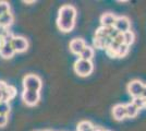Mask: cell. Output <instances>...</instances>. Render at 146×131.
<instances>
[{
    "label": "cell",
    "instance_id": "1",
    "mask_svg": "<svg viewBox=\"0 0 146 131\" xmlns=\"http://www.w3.org/2000/svg\"><path fill=\"white\" fill-rule=\"evenodd\" d=\"M75 18H76V10L71 5H64L59 9L57 25L61 32H71L75 25Z\"/></svg>",
    "mask_w": 146,
    "mask_h": 131
},
{
    "label": "cell",
    "instance_id": "2",
    "mask_svg": "<svg viewBox=\"0 0 146 131\" xmlns=\"http://www.w3.org/2000/svg\"><path fill=\"white\" fill-rule=\"evenodd\" d=\"M42 80L38 75L35 74H27L24 76L23 79V86L24 90H29V91H35V92H39L42 88Z\"/></svg>",
    "mask_w": 146,
    "mask_h": 131
},
{
    "label": "cell",
    "instance_id": "3",
    "mask_svg": "<svg viewBox=\"0 0 146 131\" xmlns=\"http://www.w3.org/2000/svg\"><path fill=\"white\" fill-rule=\"evenodd\" d=\"M93 70H94V66L92 61L79 59L74 63V71L80 76H88L93 72Z\"/></svg>",
    "mask_w": 146,
    "mask_h": 131
},
{
    "label": "cell",
    "instance_id": "4",
    "mask_svg": "<svg viewBox=\"0 0 146 131\" xmlns=\"http://www.w3.org/2000/svg\"><path fill=\"white\" fill-rule=\"evenodd\" d=\"M22 100L27 106H35L40 100V94L39 92H35V91L24 90L22 93Z\"/></svg>",
    "mask_w": 146,
    "mask_h": 131
},
{
    "label": "cell",
    "instance_id": "5",
    "mask_svg": "<svg viewBox=\"0 0 146 131\" xmlns=\"http://www.w3.org/2000/svg\"><path fill=\"white\" fill-rule=\"evenodd\" d=\"M144 84L140 80H133L128 84V93L132 97H142V93L144 90Z\"/></svg>",
    "mask_w": 146,
    "mask_h": 131
},
{
    "label": "cell",
    "instance_id": "6",
    "mask_svg": "<svg viewBox=\"0 0 146 131\" xmlns=\"http://www.w3.org/2000/svg\"><path fill=\"white\" fill-rule=\"evenodd\" d=\"M11 46L15 53H24L29 48V41L23 36H14Z\"/></svg>",
    "mask_w": 146,
    "mask_h": 131
},
{
    "label": "cell",
    "instance_id": "7",
    "mask_svg": "<svg viewBox=\"0 0 146 131\" xmlns=\"http://www.w3.org/2000/svg\"><path fill=\"white\" fill-rule=\"evenodd\" d=\"M113 27L116 29L119 33H125L131 30V23H130V20L127 18V17H119L116 19V22H115V25Z\"/></svg>",
    "mask_w": 146,
    "mask_h": 131
},
{
    "label": "cell",
    "instance_id": "8",
    "mask_svg": "<svg viewBox=\"0 0 146 131\" xmlns=\"http://www.w3.org/2000/svg\"><path fill=\"white\" fill-rule=\"evenodd\" d=\"M86 44L82 38H74L70 42V50L74 55H80L81 51L85 48Z\"/></svg>",
    "mask_w": 146,
    "mask_h": 131
},
{
    "label": "cell",
    "instance_id": "9",
    "mask_svg": "<svg viewBox=\"0 0 146 131\" xmlns=\"http://www.w3.org/2000/svg\"><path fill=\"white\" fill-rule=\"evenodd\" d=\"M112 116L118 121H121L124 118H127L125 105H122V104H117V105H115L113 108H112Z\"/></svg>",
    "mask_w": 146,
    "mask_h": 131
},
{
    "label": "cell",
    "instance_id": "10",
    "mask_svg": "<svg viewBox=\"0 0 146 131\" xmlns=\"http://www.w3.org/2000/svg\"><path fill=\"white\" fill-rule=\"evenodd\" d=\"M117 17L112 13H104L100 17V23L103 27H113L115 22H116Z\"/></svg>",
    "mask_w": 146,
    "mask_h": 131
},
{
    "label": "cell",
    "instance_id": "11",
    "mask_svg": "<svg viewBox=\"0 0 146 131\" xmlns=\"http://www.w3.org/2000/svg\"><path fill=\"white\" fill-rule=\"evenodd\" d=\"M14 54H15V51L12 48L10 43H5L3 46L0 48V56L3 59H10L14 56Z\"/></svg>",
    "mask_w": 146,
    "mask_h": 131
},
{
    "label": "cell",
    "instance_id": "12",
    "mask_svg": "<svg viewBox=\"0 0 146 131\" xmlns=\"http://www.w3.org/2000/svg\"><path fill=\"white\" fill-rule=\"evenodd\" d=\"M14 21V18H13L12 13H7V14H3L0 17V26L1 27H5V29H8L9 26H11Z\"/></svg>",
    "mask_w": 146,
    "mask_h": 131
},
{
    "label": "cell",
    "instance_id": "13",
    "mask_svg": "<svg viewBox=\"0 0 146 131\" xmlns=\"http://www.w3.org/2000/svg\"><path fill=\"white\" fill-rule=\"evenodd\" d=\"M79 57H80L79 59L86 60V61H91L92 58L94 57V49L92 47H90V46H85V48L81 51Z\"/></svg>",
    "mask_w": 146,
    "mask_h": 131
},
{
    "label": "cell",
    "instance_id": "14",
    "mask_svg": "<svg viewBox=\"0 0 146 131\" xmlns=\"http://www.w3.org/2000/svg\"><path fill=\"white\" fill-rule=\"evenodd\" d=\"M17 95V88L13 86V85H9L7 86L6 91L3 93V97H2V100H6V102H9V100H13Z\"/></svg>",
    "mask_w": 146,
    "mask_h": 131
},
{
    "label": "cell",
    "instance_id": "15",
    "mask_svg": "<svg viewBox=\"0 0 146 131\" xmlns=\"http://www.w3.org/2000/svg\"><path fill=\"white\" fill-rule=\"evenodd\" d=\"M125 112H127V117L129 118H134L137 116L139 114V109L134 106L132 103H129L125 105Z\"/></svg>",
    "mask_w": 146,
    "mask_h": 131
},
{
    "label": "cell",
    "instance_id": "16",
    "mask_svg": "<svg viewBox=\"0 0 146 131\" xmlns=\"http://www.w3.org/2000/svg\"><path fill=\"white\" fill-rule=\"evenodd\" d=\"M134 39H135V35H134V33L131 30L125 32V33H123V44L124 45H127V46L130 47L134 43Z\"/></svg>",
    "mask_w": 146,
    "mask_h": 131
},
{
    "label": "cell",
    "instance_id": "17",
    "mask_svg": "<svg viewBox=\"0 0 146 131\" xmlns=\"http://www.w3.org/2000/svg\"><path fill=\"white\" fill-rule=\"evenodd\" d=\"M93 127L91 121H87V120H83L79 122V125L76 127V131H92L93 130Z\"/></svg>",
    "mask_w": 146,
    "mask_h": 131
},
{
    "label": "cell",
    "instance_id": "18",
    "mask_svg": "<svg viewBox=\"0 0 146 131\" xmlns=\"http://www.w3.org/2000/svg\"><path fill=\"white\" fill-rule=\"evenodd\" d=\"M10 104L9 102L6 100H0V115H3V116H8V114L10 112Z\"/></svg>",
    "mask_w": 146,
    "mask_h": 131
},
{
    "label": "cell",
    "instance_id": "19",
    "mask_svg": "<svg viewBox=\"0 0 146 131\" xmlns=\"http://www.w3.org/2000/svg\"><path fill=\"white\" fill-rule=\"evenodd\" d=\"M129 53V46L127 45H124V44H122L119 46V48L117 50V54H116V57L118 58H122V57L127 56Z\"/></svg>",
    "mask_w": 146,
    "mask_h": 131
},
{
    "label": "cell",
    "instance_id": "20",
    "mask_svg": "<svg viewBox=\"0 0 146 131\" xmlns=\"http://www.w3.org/2000/svg\"><path fill=\"white\" fill-rule=\"evenodd\" d=\"M106 38H102V37H95L94 38V47L97 48V49H103L106 46Z\"/></svg>",
    "mask_w": 146,
    "mask_h": 131
},
{
    "label": "cell",
    "instance_id": "21",
    "mask_svg": "<svg viewBox=\"0 0 146 131\" xmlns=\"http://www.w3.org/2000/svg\"><path fill=\"white\" fill-rule=\"evenodd\" d=\"M10 12V5L7 1H0V17Z\"/></svg>",
    "mask_w": 146,
    "mask_h": 131
},
{
    "label": "cell",
    "instance_id": "22",
    "mask_svg": "<svg viewBox=\"0 0 146 131\" xmlns=\"http://www.w3.org/2000/svg\"><path fill=\"white\" fill-rule=\"evenodd\" d=\"M131 103H132L139 110L142 109V108H144V98H143V97H134L133 100H132Z\"/></svg>",
    "mask_w": 146,
    "mask_h": 131
},
{
    "label": "cell",
    "instance_id": "23",
    "mask_svg": "<svg viewBox=\"0 0 146 131\" xmlns=\"http://www.w3.org/2000/svg\"><path fill=\"white\" fill-rule=\"evenodd\" d=\"M7 124H8V116L0 115V128L1 127H5Z\"/></svg>",
    "mask_w": 146,
    "mask_h": 131
},
{
    "label": "cell",
    "instance_id": "24",
    "mask_svg": "<svg viewBox=\"0 0 146 131\" xmlns=\"http://www.w3.org/2000/svg\"><path fill=\"white\" fill-rule=\"evenodd\" d=\"M113 41H115L116 43L119 44V45H122V44H123V34H121V33H120V34H118V36H117Z\"/></svg>",
    "mask_w": 146,
    "mask_h": 131
},
{
    "label": "cell",
    "instance_id": "25",
    "mask_svg": "<svg viewBox=\"0 0 146 131\" xmlns=\"http://www.w3.org/2000/svg\"><path fill=\"white\" fill-rule=\"evenodd\" d=\"M92 131H105V129L102 128V127H93V130Z\"/></svg>",
    "mask_w": 146,
    "mask_h": 131
},
{
    "label": "cell",
    "instance_id": "26",
    "mask_svg": "<svg viewBox=\"0 0 146 131\" xmlns=\"http://www.w3.org/2000/svg\"><path fill=\"white\" fill-rule=\"evenodd\" d=\"M142 97L146 100V85L144 86V90H143V93H142Z\"/></svg>",
    "mask_w": 146,
    "mask_h": 131
},
{
    "label": "cell",
    "instance_id": "27",
    "mask_svg": "<svg viewBox=\"0 0 146 131\" xmlns=\"http://www.w3.org/2000/svg\"><path fill=\"white\" fill-rule=\"evenodd\" d=\"M3 44H5V41H3V38L0 36V48L3 46Z\"/></svg>",
    "mask_w": 146,
    "mask_h": 131
},
{
    "label": "cell",
    "instance_id": "28",
    "mask_svg": "<svg viewBox=\"0 0 146 131\" xmlns=\"http://www.w3.org/2000/svg\"><path fill=\"white\" fill-rule=\"evenodd\" d=\"M144 108H146V100L144 98Z\"/></svg>",
    "mask_w": 146,
    "mask_h": 131
},
{
    "label": "cell",
    "instance_id": "29",
    "mask_svg": "<svg viewBox=\"0 0 146 131\" xmlns=\"http://www.w3.org/2000/svg\"><path fill=\"white\" fill-rule=\"evenodd\" d=\"M44 131H51V130H44Z\"/></svg>",
    "mask_w": 146,
    "mask_h": 131
},
{
    "label": "cell",
    "instance_id": "30",
    "mask_svg": "<svg viewBox=\"0 0 146 131\" xmlns=\"http://www.w3.org/2000/svg\"><path fill=\"white\" fill-rule=\"evenodd\" d=\"M105 131H109V130H105Z\"/></svg>",
    "mask_w": 146,
    "mask_h": 131
}]
</instances>
